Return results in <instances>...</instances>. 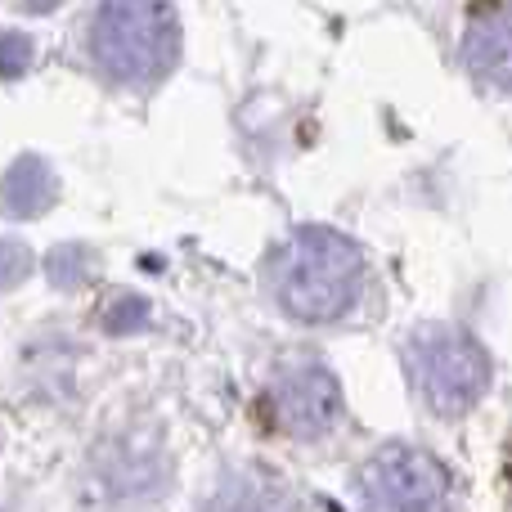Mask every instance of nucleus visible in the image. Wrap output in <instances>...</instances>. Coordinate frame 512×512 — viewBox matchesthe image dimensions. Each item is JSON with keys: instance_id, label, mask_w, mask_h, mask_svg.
Returning <instances> with one entry per match:
<instances>
[{"instance_id": "obj_1", "label": "nucleus", "mask_w": 512, "mask_h": 512, "mask_svg": "<svg viewBox=\"0 0 512 512\" xmlns=\"http://www.w3.org/2000/svg\"><path fill=\"white\" fill-rule=\"evenodd\" d=\"M274 297L306 324H333L360 301L364 256L346 234L328 225H301L270 261Z\"/></svg>"}, {"instance_id": "obj_2", "label": "nucleus", "mask_w": 512, "mask_h": 512, "mask_svg": "<svg viewBox=\"0 0 512 512\" xmlns=\"http://www.w3.org/2000/svg\"><path fill=\"white\" fill-rule=\"evenodd\" d=\"M180 23L176 9L144 5V0H117L104 5L90 23V54L122 86H153L176 63Z\"/></svg>"}, {"instance_id": "obj_3", "label": "nucleus", "mask_w": 512, "mask_h": 512, "mask_svg": "<svg viewBox=\"0 0 512 512\" xmlns=\"http://www.w3.org/2000/svg\"><path fill=\"white\" fill-rule=\"evenodd\" d=\"M409 382L427 409L441 418H459L486 396L490 387V355L472 333L454 324H427L405 346Z\"/></svg>"}, {"instance_id": "obj_4", "label": "nucleus", "mask_w": 512, "mask_h": 512, "mask_svg": "<svg viewBox=\"0 0 512 512\" xmlns=\"http://www.w3.org/2000/svg\"><path fill=\"white\" fill-rule=\"evenodd\" d=\"M364 512H445L450 477L427 450L382 445L360 472Z\"/></svg>"}, {"instance_id": "obj_5", "label": "nucleus", "mask_w": 512, "mask_h": 512, "mask_svg": "<svg viewBox=\"0 0 512 512\" xmlns=\"http://www.w3.org/2000/svg\"><path fill=\"white\" fill-rule=\"evenodd\" d=\"M265 414L292 441H310V436L333 432L342 418V387L337 378L315 360H292L265 387Z\"/></svg>"}, {"instance_id": "obj_6", "label": "nucleus", "mask_w": 512, "mask_h": 512, "mask_svg": "<svg viewBox=\"0 0 512 512\" xmlns=\"http://www.w3.org/2000/svg\"><path fill=\"white\" fill-rule=\"evenodd\" d=\"M463 59L490 86H512V5L472 14L463 36Z\"/></svg>"}, {"instance_id": "obj_7", "label": "nucleus", "mask_w": 512, "mask_h": 512, "mask_svg": "<svg viewBox=\"0 0 512 512\" xmlns=\"http://www.w3.org/2000/svg\"><path fill=\"white\" fill-rule=\"evenodd\" d=\"M203 512H297V499L279 477L248 463V468L225 472Z\"/></svg>"}, {"instance_id": "obj_8", "label": "nucleus", "mask_w": 512, "mask_h": 512, "mask_svg": "<svg viewBox=\"0 0 512 512\" xmlns=\"http://www.w3.org/2000/svg\"><path fill=\"white\" fill-rule=\"evenodd\" d=\"M99 477L113 486V495H149L162 486L167 468H162V454L153 445H131V441H113L99 459Z\"/></svg>"}, {"instance_id": "obj_9", "label": "nucleus", "mask_w": 512, "mask_h": 512, "mask_svg": "<svg viewBox=\"0 0 512 512\" xmlns=\"http://www.w3.org/2000/svg\"><path fill=\"white\" fill-rule=\"evenodd\" d=\"M0 203L14 216H36L54 203V171L41 158H18L0 180Z\"/></svg>"}, {"instance_id": "obj_10", "label": "nucleus", "mask_w": 512, "mask_h": 512, "mask_svg": "<svg viewBox=\"0 0 512 512\" xmlns=\"http://www.w3.org/2000/svg\"><path fill=\"white\" fill-rule=\"evenodd\" d=\"M86 274H90V252L86 248H59L50 256V279L59 283V288H77Z\"/></svg>"}, {"instance_id": "obj_11", "label": "nucleus", "mask_w": 512, "mask_h": 512, "mask_svg": "<svg viewBox=\"0 0 512 512\" xmlns=\"http://www.w3.org/2000/svg\"><path fill=\"white\" fill-rule=\"evenodd\" d=\"M32 63V41L23 32H0V77H18Z\"/></svg>"}, {"instance_id": "obj_12", "label": "nucleus", "mask_w": 512, "mask_h": 512, "mask_svg": "<svg viewBox=\"0 0 512 512\" xmlns=\"http://www.w3.org/2000/svg\"><path fill=\"white\" fill-rule=\"evenodd\" d=\"M32 270V256L18 239H0V288H14L23 274Z\"/></svg>"}, {"instance_id": "obj_13", "label": "nucleus", "mask_w": 512, "mask_h": 512, "mask_svg": "<svg viewBox=\"0 0 512 512\" xmlns=\"http://www.w3.org/2000/svg\"><path fill=\"white\" fill-rule=\"evenodd\" d=\"M104 319H108V328H113V333H126V328H144V324H149V301H144V297H122Z\"/></svg>"}]
</instances>
